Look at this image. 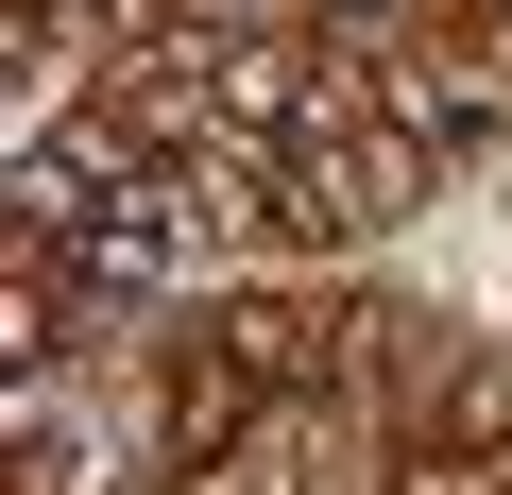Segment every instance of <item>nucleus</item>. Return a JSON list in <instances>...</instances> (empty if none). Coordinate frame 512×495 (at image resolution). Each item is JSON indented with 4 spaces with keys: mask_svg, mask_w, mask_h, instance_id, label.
Segmentation results:
<instances>
[{
    "mask_svg": "<svg viewBox=\"0 0 512 495\" xmlns=\"http://www.w3.org/2000/svg\"><path fill=\"white\" fill-rule=\"evenodd\" d=\"M495 18H512V0H495Z\"/></svg>",
    "mask_w": 512,
    "mask_h": 495,
    "instance_id": "4",
    "label": "nucleus"
},
{
    "mask_svg": "<svg viewBox=\"0 0 512 495\" xmlns=\"http://www.w3.org/2000/svg\"><path fill=\"white\" fill-rule=\"evenodd\" d=\"M205 342H222V359H239V376H256V393H274V410H291V393H308V376H325V359H342V308H325V325H308V308H291V291H222V308H205Z\"/></svg>",
    "mask_w": 512,
    "mask_h": 495,
    "instance_id": "2",
    "label": "nucleus"
},
{
    "mask_svg": "<svg viewBox=\"0 0 512 495\" xmlns=\"http://www.w3.org/2000/svg\"><path fill=\"white\" fill-rule=\"evenodd\" d=\"M393 495H478V444H393Z\"/></svg>",
    "mask_w": 512,
    "mask_h": 495,
    "instance_id": "3",
    "label": "nucleus"
},
{
    "mask_svg": "<svg viewBox=\"0 0 512 495\" xmlns=\"http://www.w3.org/2000/svg\"><path fill=\"white\" fill-rule=\"evenodd\" d=\"M359 103H376L427 171H461V154L512 137V86H461V52H427V35H376V52H359Z\"/></svg>",
    "mask_w": 512,
    "mask_h": 495,
    "instance_id": "1",
    "label": "nucleus"
}]
</instances>
